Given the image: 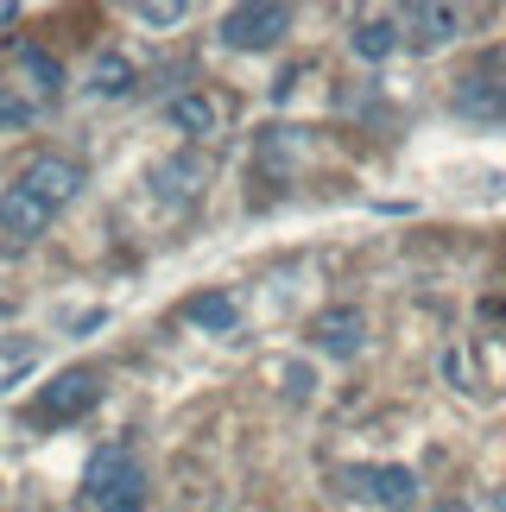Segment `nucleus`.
Instances as JSON below:
<instances>
[{"mask_svg":"<svg viewBox=\"0 0 506 512\" xmlns=\"http://www.w3.org/2000/svg\"><path fill=\"white\" fill-rule=\"evenodd\" d=\"M146 462L133 456L127 443H114L102 449V456L89 462V475H83V494L95 512H146Z\"/></svg>","mask_w":506,"mask_h":512,"instance_id":"1","label":"nucleus"},{"mask_svg":"<svg viewBox=\"0 0 506 512\" xmlns=\"http://www.w3.org/2000/svg\"><path fill=\"white\" fill-rule=\"evenodd\" d=\"M342 487H348V500L380 506V512H412L418 494H424L418 475L399 468V462H355V468H342Z\"/></svg>","mask_w":506,"mask_h":512,"instance_id":"2","label":"nucleus"},{"mask_svg":"<svg viewBox=\"0 0 506 512\" xmlns=\"http://www.w3.org/2000/svg\"><path fill=\"white\" fill-rule=\"evenodd\" d=\"M102 367H64L57 380L38 392V418L45 424H76V418H89L95 405H102Z\"/></svg>","mask_w":506,"mask_h":512,"instance_id":"3","label":"nucleus"},{"mask_svg":"<svg viewBox=\"0 0 506 512\" xmlns=\"http://www.w3.org/2000/svg\"><path fill=\"white\" fill-rule=\"evenodd\" d=\"M285 32H291V7H272V0L222 13V45L228 51H272Z\"/></svg>","mask_w":506,"mask_h":512,"instance_id":"4","label":"nucleus"},{"mask_svg":"<svg viewBox=\"0 0 506 512\" xmlns=\"http://www.w3.org/2000/svg\"><path fill=\"white\" fill-rule=\"evenodd\" d=\"M45 228H51V209L38 203L26 184L0 190V253H26Z\"/></svg>","mask_w":506,"mask_h":512,"instance_id":"5","label":"nucleus"},{"mask_svg":"<svg viewBox=\"0 0 506 512\" xmlns=\"http://www.w3.org/2000/svg\"><path fill=\"white\" fill-rule=\"evenodd\" d=\"M310 342H317L323 354H336V361H355V354L367 348V317L355 304H329L317 323H310Z\"/></svg>","mask_w":506,"mask_h":512,"instance_id":"6","label":"nucleus"},{"mask_svg":"<svg viewBox=\"0 0 506 512\" xmlns=\"http://www.w3.org/2000/svg\"><path fill=\"white\" fill-rule=\"evenodd\" d=\"M19 184H26L38 203L57 215L64 203H76V190H83V165H70V159H32L26 171H19Z\"/></svg>","mask_w":506,"mask_h":512,"instance_id":"7","label":"nucleus"},{"mask_svg":"<svg viewBox=\"0 0 506 512\" xmlns=\"http://www.w3.org/2000/svg\"><path fill=\"white\" fill-rule=\"evenodd\" d=\"M462 26H469V13H462V7H437V0L405 7V32H412L418 45H450V38H462Z\"/></svg>","mask_w":506,"mask_h":512,"instance_id":"8","label":"nucleus"},{"mask_svg":"<svg viewBox=\"0 0 506 512\" xmlns=\"http://www.w3.org/2000/svg\"><path fill=\"white\" fill-rule=\"evenodd\" d=\"M500 102H506V76H462L450 95L462 121H500Z\"/></svg>","mask_w":506,"mask_h":512,"instance_id":"9","label":"nucleus"},{"mask_svg":"<svg viewBox=\"0 0 506 512\" xmlns=\"http://www.w3.org/2000/svg\"><path fill=\"white\" fill-rule=\"evenodd\" d=\"M197 190H203V159H197V152L165 159L159 171H152V196H159V203H190Z\"/></svg>","mask_w":506,"mask_h":512,"instance_id":"10","label":"nucleus"},{"mask_svg":"<svg viewBox=\"0 0 506 512\" xmlns=\"http://www.w3.org/2000/svg\"><path fill=\"white\" fill-rule=\"evenodd\" d=\"M184 317L203 329V336H235V323H241V304L228 298V291H197V298L184 304Z\"/></svg>","mask_w":506,"mask_h":512,"instance_id":"11","label":"nucleus"},{"mask_svg":"<svg viewBox=\"0 0 506 512\" xmlns=\"http://www.w3.org/2000/svg\"><path fill=\"white\" fill-rule=\"evenodd\" d=\"M348 45H355L361 64H386V57L399 51V26H393V19H355Z\"/></svg>","mask_w":506,"mask_h":512,"instance_id":"12","label":"nucleus"},{"mask_svg":"<svg viewBox=\"0 0 506 512\" xmlns=\"http://www.w3.org/2000/svg\"><path fill=\"white\" fill-rule=\"evenodd\" d=\"M216 102H209L203 89H190V95H178V102H171V127L178 133H190V140H203V133H216Z\"/></svg>","mask_w":506,"mask_h":512,"instance_id":"13","label":"nucleus"},{"mask_svg":"<svg viewBox=\"0 0 506 512\" xmlns=\"http://www.w3.org/2000/svg\"><path fill=\"white\" fill-rule=\"evenodd\" d=\"M133 89V64H127V57L121 51H108V57H95V76H89V95H108V102H114V95H127Z\"/></svg>","mask_w":506,"mask_h":512,"instance_id":"14","label":"nucleus"},{"mask_svg":"<svg viewBox=\"0 0 506 512\" xmlns=\"http://www.w3.org/2000/svg\"><path fill=\"white\" fill-rule=\"evenodd\" d=\"M26 70L38 76V89H45V95L64 89V64H57V57H45V51H26Z\"/></svg>","mask_w":506,"mask_h":512,"instance_id":"15","label":"nucleus"},{"mask_svg":"<svg viewBox=\"0 0 506 512\" xmlns=\"http://www.w3.org/2000/svg\"><path fill=\"white\" fill-rule=\"evenodd\" d=\"M140 19H146V26H178V19H184V7H178V0H146V7H140Z\"/></svg>","mask_w":506,"mask_h":512,"instance_id":"16","label":"nucleus"},{"mask_svg":"<svg viewBox=\"0 0 506 512\" xmlns=\"http://www.w3.org/2000/svg\"><path fill=\"white\" fill-rule=\"evenodd\" d=\"M26 121H32V108L19 102V95H0V133H19Z\"/></svg>","mask_w":506,"mask_h":512,"instance_id":"17","label":"nucleus"},{"mask_svg":"<svg viewBox=\"0 0 506 512\" xmlns=\"http://www.w3.org/2000/svg\"><path fill=\"white\" fill-rule=\"evenodd\" d=\"M285 380H291V399H310V386H317V380H310V373H304V367H291V373H285Z\"/></svg>","mask_w":506,"mask_h":512,"instance_id":"18","label":"nucleus"},{"mask_svg":"<svg viewBox=\"0 0 506 512\" xmlns=\"http://www.w3.org/2000/svg\"><path fill=\"white\" fill-rule=\"evenodd\" d=\"M500 127H506V102H500Z\"/></svg>","mask_w":506,"mask_h":512,"instance_id":"19","label":"nucleus"}]
</instances>
